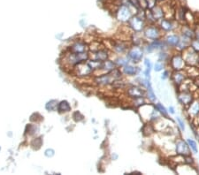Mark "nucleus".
Listing matches in <instances>:
<instances>
[{"instance_id": "nucleus-1", "label": "nucleus", "mask_w": 199, "mask_h": 175, "mask_svg": "<svg viewBox=\"0 0 199 175\" xmlns=\"http://www.w3.org/2000/svg\"><path fill=\"white\" fill-rule=\"evenodd\" d=\"M187 66H198L199 65V53L195 52L189 46L184 51L180 52Z\"/></svg>"}, {"instance_id": "nucleus-2", "label": "nucleus", "mask_w": 199, "mask_h": 175, "mask_svg": "<svg viewBox=\"0 0 199 175\" xmlns=\"http://www.w3.org/2000/svg\"><path fill=\"white\" fill-rule=\"evenodd\" d=\"M130 6H131L130 3L129 5H125V4L121 5L116 10V19L121 22H128L133 16V13L131 11Z\"/></svg>"}, {"instance_id": "nucleus-3", "label": "nucleus", "mask_w": 199, "mask_h": 175, "mask_svg": "<svg viewBox=\"0 0 199 175\" xmlns=\"http://www.w3.org/2000/svg\"><path fill=\"white\" fill-rule=\"evenodd\" d=\"M142 32L144 37L148 40L154 41V40L161 39L162 37V31L160 27L156 26L155 24H150L149 26H146Z\"/></svg>"}, {"instance_id": "nucleus-4", "label": "nucleus", "mask_w": 199, "mask_h": 175, "mask_svg": "<svg viewBox=\"0 0 199 175\" xmlns=\"http://www.w3.org/2000/svg\"><path fill=\"white\" fill-rule=\"evenodd\" d=\"M128 23H129V28L133 32L142 33L146 27L144 19L138 15H133L131 19L128 21Z\"/></svg>"}, {"instance_id": "nucleus-5", "label": "nucleus", "mask_w": 199, "mask_h": 175, "mask_svg": "<svg viewBox=\"0 0 199 175\" xmlns=\"http://www.w3.org/2000/svg\"><path fill=\"white\" fill-rule=\"evenodd\" d=\"M143 54H144V51L142 48V46H130L127 52V56L129 57V60L135 64L139 63L142 59Z\"/></svg>"}, {"instance_id": "nucleus-6", "label": "nucleus", "mask_w": 199, "mask_h": 175, "mask_svg": "<svg viewBox=\"0 0 199 175\" xmlns=\"http://www.w3.org/2000/svg\"><path fill=\"white\" fill-rule=\"evenodd\" d=\"M169 65L173 71L184 70L187 66L181 53H175L172 55V57L169 59Z\"/></svg>"}, {"instance_id": "nucleus-7", "label": "nucleus", "mask_w": 199, "mask_h": 175, "mask_svg": "<svg viewBox=\"0 0 199 175\" xmlns=\"http://www.w3.org/2000/svg\"><path fill=\"white\" fill-rule=\"evenodd\" d=\"M177 98L178 101L181 105H183L185 108H188V105L192 103L194 100V94L192 91L188 90H181L178 91L177 93Z\"/></svg>"}, {"instance_id": "nucleus-8", "label": "nucleus", "mask_w": 199, "mask_h": 175, "mask_svg": "<svg viewBox=\"0 0 199 175\" xmlns=\"http://www.w3.org/2000/svg\"><path fill=\"white\" fill-rule=\"evenodd\" d=\"M175 152H176L177 155L182 156L191 155V151H190V148H189L188 144L184 140H182V139L176 140V143H175Z\"/></svg>"}, {"instance_id": "nucleus-9", "label": "nucleus", "mask_w": 199, "mask_h": 175, "mask_svg": "<svg viewBox=\"0 0 199 175\" xmlns=\"http://www.w3.org/2000/svg\"><path fill=\"white\" fill-rule=\"evenodd\" d=\"M114 81H115V79L113 78L111 72L108 73H104V74L97 75L95 79V82H96V84L99 85V86H103V87L112 85Z\"/></svg>"}, {"instance_id": "nucleus-10", "label": "nucleus", "mask_w": 199, "mask_h": 175, "mask_svg": "<svg viewBox=\"0 0 199 175\" xmlns=\"http://www.w3.org/2000/svg\"><path fill=\"white\" fill-rule=\"evenodd\" d=\"M126 93L130 98H136V97H145V90L139 86H129L126 90Z\"/></svg>"}, {"instance_id": "nucleus-11", "label": "nucleus", "mask_w": 199, "mask_h": 175, "mask_svg": "<svg viewBox=\"0 0 199 175\" xmlns=\"http://www.w3.org/2000/svg\"><path fill=\"white\" fill-rule=\"evenodd\" d=\"M171 80L173 82V84L176 87H179L184 82V81L187 79V73L186 72L183 70H180V71H173L171 75Z\"/></svg>"}, {"instance_id": "nucleus-12", "label": "nucleus", "mask_w": 199, "mask_h": 175, "mask_svg": "<svg viewBox=\"0 0 199 175\" xmlns=\"http://www.w3.org/2000/svg\"><path fill=\"white\" fill-rule=\"evenodd\" d=\"M74 68H75V71L77 72L78 75H81V76H87L93 73V70L88 64V62L79 63L76 65H74Z\"/></svg>"}, {"instance_id": "nucleus-13", "label": "nucleus", "mask_w": 199, "mask_h": 175, "mask_svg": "<svg viewBox=\"0 0 199 175\" xmlns=\"http://www.w3.org/2000/svg\"><path fill=\"white\" fill-rule=\"evenodd\" d=\"M129 49V44L123 40H119V41H116V42H113V44H112V50L113 52L121 55V54H123L125 52H128V50Z\"/></svg>"}, {"instance_id": "nucleus-14", "label": "nucleus", "mask_w": 199, "mask_h": 175, "mask_svg": "<svg viewBox=\"0 0 199 175\" xmlns=\"http://www.w3.org/2000/svg\"><path fill=\"white\" fill-rule=\"evenodd\" d=\"M160 29L164 32H172L176 27L175 23L172 19H160Z\"/></svg>"}, {"instance_id": "nucleus-15", "label": "nucleus", "mask_w": 199, "mask_h": 175, "mask_svg": "<svg viewBox=\"0 0 199 175\" xmlns=\"http://www.w3.org/2000/svg\"><path fill=\"white\" fill-rule=\"evenodd\" d=\"M92 55H93L92 59L99 60V61H104L109 58V52L107 49H104V48L93 52Z\"/></svg>"}, {"instance_id": "nucleus-16", "label": "nucleus", "mask_w": 199, "mask_h": 175, "mask_svg": "<svg viewBox=\"0 0 199 175\" xmlns=\"http://www.w3.org/2000/svg\"><path fill=\"white\" fill-rule=\"evenodd\" d=\"M190 43H191V39H189L188 37L183 35H180V41H179L178 44L175 47V49H176V51L181 52L182 51H184L185 49H187L188 47L190 46Z\"/></svg>"}, {"instance_id": "nucleus-17", "label": "nucleus", "mask_w": 199, "mask_h": 175, "mask_svg": "<svg viewBox=\"0 0 199 175\" xmlns=\"http://www.w3.org/2000/svg\"><path fill=\"white\" fill-rule=\"evenodd\" d=\"M187 111L190 117H195L199 113V98H194L192 103L187 108Z\"/></svg>"}, {"instance_id": "nucleus-18", "label": "nucleus", "mask_w": 199, "mask_h": 175, "mask_svg": "<svg viewBox=\"0 0 199 175\" xmlns=\"http://www.w3.org/2000/svg\"><path fill=\"white\" fill-rule=\"evenodd\" d=\"M122 73L128 76H135L139 72H140V68L133 65H126L125 66L122 67Z\"/></svg>"}, {"instance_id": "nucleus-19", "label": "nucleus", "mask_w": 199, "mask_h": 175, "mask_svg": "<svg viewBox=\"0 0 199 175\" xmlns=\"http://www.w3.org/2000/svg\"><path fill=\"white\" fill-rule=\"evenodd\" d=\"M150 12L152 13V16L156 21L158 20H160L164 17H165V12H164V9L163 7L159 6H155L152 9H150Z\"/></svg>"}, {"instance_id": "nucleus-20", "label": "nucleus", "mask_w": 199, "mask_h": 175, "mask_svg": "<svg viewBox=\"0 0 199 175\" xmlns=\"http://www.w3.org/2000/svg\"><path fill=\"white\" fill-rule=\"evenodd\" d=\"M165 43L167 44V46L170 47H176V45L178 44L179 41H180V35H176V34H173V35H167V37L165 38Z\"/></svg>"}, {"instance_id": "nucleus-21", "label": "nucleus", "mask_w": 199, "mask_h": 175, "mask_svg": "<svg viewBox=\"0 0 199 175\" xmlns=\"http://www.w3.org/2000/svg\"><path fill=\"white\" fill-rule=\"evenodd\" d=\"M180 32H181V35H185L191 40L195 38V29L190 25H188V24L182 25L180 27Z\"/></svg>"}, {"instance_id": "nucleus-22", "label": "nucleus", "mask_w": 199, "mask_h": 175, "mask_svg": "<svg viewBox=\"0 0 199 175\" xmlns=\"http://www.w3.org/2000/svg\"><path fill=\"white\" fill-rule=\"evenodd\" d=\"M88 47L86 45L85 43L83 42H76L73 45L71 46L70 52H74V53H80V52H87Z\"/></svg>"}, {"instance_id": "nucleus-23", "label": "nucleus", "mask_w": 199, "mask_h": 175, "mask_svg": "<svg viewBox=\"0 0 199 175\" xmlns=\"http://www.w3.org/2000/svg\"><path fill=\"white\" fill-rule=\"evenodd\" d=\"M115 68V63L113 61L110 60V59H106V60H104L103 62V66H102L101 70H99V71L103 72L102 74H104V73H108L112 72V70H114Z\"/></svg>"}, {"instance_id": "nucleus-24", "label": "nucleus", "mask_w": 199, "mask_h": 175, "mask_svg": "<svg viewBox=\"0 0 199 175\" xmlns=\"http://www.w3.org/2000/svg\"><path fill=\"white\" fill-rule=\"evenodd\" d=\"M145 96L147 97V98L152 103L154 104L157 100V97H156V94L154 93V90L151 87V83L150 82L146 87V90H145Z\"/></svg>"}, {"instance_id": "nucleus-25", "label": "nucleus", "mask_w": 199, "mask_h": 175, "mask_svg": "<svg viewBox=\"0 0 199 175\" xmlns=\"http://www.w3.org/2000/svg\"><path fill=\"white\" fill-rule=\"evenodd\" d=\"M129 58L128 56H120L118 58L114 59V63H115L116 67H123L126 65H128L129 63Z\"/></svg>"}, {"instance_id": "nucleus-26", "label": "nucleus", "mask_w": 199, "mask_h": 175, "mask_svg": "<svg viewBox=\"0 0 199 175\" xmlns=\"http://www.w3.org/2000/svg\"><path fill=\"white\" fill-rule=\"evenodd\" d=\"M150 45H151L153 50H160V51H163L164 47L167 45V44L165 43V41H163L161 39H158V40L152 41V43H150Z\"/></svg>"}, {"instance_id": "nucleus-27", "label": "nucleus", "mask_w": 199, "mask_h": 175, "mask_svg": "<svg viewBox=\"0 0 199 175\" xmlns=\"http://www.w3.org/2000/svg\"><path fill=\"white\" fill-rule=\"evenodd\" d=\"M58 110L59 112H68L71 110V106L67 101H61L58 104Z\"/></svg>"}, {"instance_id": "nucleus-28", "label": "nucleus", "mask_w": 199, "mask_h": 175, "mask_svg": "<svg viewBox=\"0 0 199 175\" xmlns=\"http://www.w3.org/2000/svg\"><path fill=\"white\" fill-rule=\"evenodd\" d=\"M142 134H143V135L145 136H150L153 133H154V127H153V125H151L150 123H148L145 124L144 126H143V127H142Z\"/></svg>"}, {"instance_id": "nucleus-29", "label": "nucleus", "mask_w": 199, "mask_h": 175, "mask_svg": "<svg viewBox=\"0 0 199 175\" xmlns=\"http://www.w3.org/2000/svg\"><path fill=\"white\" fill-rule=\"evenodd\" d=\"M146 104L145 98L144 97H136V98H132V104L136 108H140L143 104Z\"/></svg>"}, {"instance_id": "nucleus-30", "label": "nucleus", "mask_w": 199, "mask_h": 175, "mask_svg": "<svg viewBox=\"0 0 199 175\" xmlns=\"http://www.w3.org/2000/svg\"><path fill=\"white\" fill-rule=\"evenodd\" d=\"M155 108L159 111V113L161 114V116L165 117V118H168V111L166 109V107L161 104V103H157L154 104Z\"/></svg>"}, {"instance_id": "nucleus-31", "label": "nucleus", "mask_w": 199, "mask_h": 175, "mask_svg": "<svg viewBox=\"0 0 199 175\" xmlns=\"http://www.w3.org/2000/svg\"><path fill=\"white\" fill-rule=\"evenodd\" d=\"M187 143L188 144L189 148H190V150H192L194 153H197L198 152V149H197V143L193 140V139H187Z\"/></svg>"}, {"instance_id": "nucleus-32", "label": "nucleus", "mask_w": 199, "mask_h": 175, "mask_svg": "<svg viewBox=\"0 0 199 175\" xmlns=\"http://www.w3.org/2000/svg\"><path fill=\"white\" fill-rule=\"evenodd\" d=\"M165 69V62L161 61V60H158L156 61L154 65V71L155 72H161Z\"/></svg>"}, {"instance_id": "nucleus-33", "label": "nucleus", "mask_w": 199, "mask_h": 175, "mask_svg": "<svg viewBox=\"0 0 199 175\" xmlns=\"http://www.w3.org/2000/svg\"><path fill=\"white\" fill-rule=\"evenodd\" d=\"M58 102L56 100H52L51 102H49L47 105H46V108L47 110H54L56 109H58Z\"/></svg>"}, {"instance_id": "nucleus-34", "label": "nucleus", "mask_w": 199, "mask_h": 175, "mask_svg": "<svg viewBox=\"0 0 199 175\" xmlns=\"http://www.w3.org/2000/svg\"><path fill=\"white\" fill-rule=\"evenodd\" d=\"M190 47L192 48L195 52H198L199 53V40L197 38H194L191 40L190 43Z\"/></svg>"}, {"instance_id": "nucleus-35", "label": "nucleus", "mask_w": 199, "mask_h": 175, "mask_svg": "<svg viewBox=\"0 0 199 175\" xmlns=\"http://www.w3.org/2000/svg\"><path fill=\"white\" fill-rule=\"evenodd\" d=\"M176 121H177V123L179 125L180 129L181 130L182 132H184V131H185V123H184V120H183L180 117H176Z\"/></svg>"}, {"instance_id": "nucleus-36", "label": "nucleus", "mask_w": 199, "mask_h": 175, "mask_svg": "<svg viewBox=\"0 0 199 175\" xmlns=\"http://www.w3.org/2000/svg\"><path fill=\"white\" fill-rule=\"evenodd\" d=\"M169 58V55L167 54V52H161L159 53V59L161 60V61H164V62H166L167 59ZM170 59V58H169Z\"/></svg>"}, {"instance_id": "nucleus-37", "label": "nucleus", "mask_w": 199, "mask_h": 175, "mask_svg": "<svg viewBox=\"0 0 199 175\" xmlns=\"http://www.w3.org/2000/svg\"><path fill=\"white\" fill-rule=\"evenodd\" d=\"M184 163L188 165H191L194 163V158L191 156V155L186 156H184Z\"/></svg>"}, {"instance_id": "nucleus-38", "label": "nucleus", "mask_w": 199, "mask_h": 175, "mask_svg": "<svg viewBox=\"0 0 199 175\" xmlns=\"http://www.w3.org/2000/svg\"><path fill=\"white\" fill-rule=\"evenodd\" d=\"M147 4V9H152L157 5V0H146Z\"/></svg>"}, {"instance_id": "nucleus-39", "label": "nucleus", "mask_w": 199, "mask_h": 175, "mask_svg": "<svg viewBox=\"0 0 199 175\" xmlns=\"http://www.w3.org/2000/svg\"><path fill=\"white\" fill-rule=\"evenodd\" d=\"M170 75H171V73L168 71V70H165V71L163 72V73L161 74V80H163V81L167 80L168 78L170 77Z\"/></svg>"}, {"instance_id": "nucleus-40", "label": "nucleus", "mask_w": 199, "mask_h": 175, "mask_svg": "<svg viewBox=\"0 0 199 175\" xmlns=\"http://www.w3.org/2000/svg\"><path fill=\"white\" fill-rule=\"evenodd\" d=\"M190 127H192L193 128V131H194V134H195V135H196V137L199 140V126H197V127H196V128H194V126H193L192 124L190 125Z\"/></svg>"}, {"instance_id": "nucleus-41", "label": "nucleus", "mask_w": 199, "mask_h": 175, "mask_svg": "<svg viewBox=\"0 0 199 175\" xmlns=\"http://www.w3.org/2000/svg\"><path fill=\"white\" fill-rule=\"evenodd\" d=\"M194 29H195V38L199 40V25H197L194 27Z\"/></svg>"}, {"instance_id": "nucleus-42", "label": "nucleus", "mask_w": 199, "mask_h": 175, "mask_svg": "<svg viewBox=\"0 0 199 175\" xmlns=\"http://www.w3.org/2000/svg\"><path fill=\"white\" fill-rule=\"evenodd\" d=\"M45 155L47 156H52L54 155V150L53 149H47L46 151H45Z\"/></svg>"}, {"instance_id": "nucleus-43", "label": "nucleus", "mask_w": 199, "mask_h": 175, "mask_svg": "<svg viewBox=\"0 0 199 175\" xmlns=\"http://www.w3.org/2000/svg\"><path fill=\"white\" fill-rule=\"evenodd\" d=\"M193 82H194L195 86H196L197 89H199V75L198 76H197L195 79H193Z\"/></svg>"}, {"instance_id": "nucleus-44", "label": "nucleus", "mask_w": 199, "mask_h": 175, "mask_svg": "<svg viewBox=\"0 0 199 175\" xmlns=\"http://www.w3.org/2000/svg\"><path fill=\"white\" fill-rule=\"evenodd\" d=\"M168 110H169L168 111H169L171 114H174V113H175V110H174V108H173V106H170V107L168 108Z\"/></svg>"}, {"instance_id": "nucleus-45", "label": "nucleus", "mask_w": 199, "mask_h": 175, "mask_svg": "<svg viewBox=\"0 0 199 175\" xmlns=\"http://www.w3.org/2000/svg\"><path fill=\"white\" fill-rule=\"evenodd\" d=\"M118 157H119V156H118V154H116V153H113V154L112 155V158L113 160H117Z\"/></svg>"}, {"instance_id": "nucleus-46", "label": "nucleus", "mask_w": 199, "mask_h": 175, "mask_svg": "<svg viewBox=\"0 0 199 175\" xmlns=\"http://www.w3.org/2000/svg\"><path fill=\"white\" fill-rule=\"evenodd\" d=\"M129 174H142L141 173H140V172H132V173H129Z\"/></svg>"}, {"instance_id": "nucleus-47", "label": "nucleus", "mask_w": 199, "mask_h": 175, "mask_svg": "<svg viewBox=\"0 0 199 175\" xmlns=\"http://www.w3.org/2000/svg\"><path fill=\"white\" fill-rule=\"evenodd\" d=\"M158 1H161V0H158Z\"/></svg>"}]
</instances>
